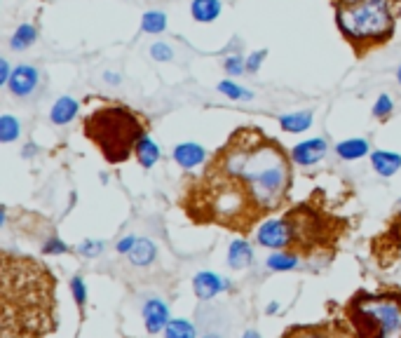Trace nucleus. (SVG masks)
Segmentation results:
<instances>
[{
	"mask_svg": "<svg viewBox=\"0 0 401 338\" xmlns=\"http://www.w3.org/2000/svg\"><path fill=\"white\" fill-rule=\"evenodd\" d=\"M291 160L260 127H237L207 158L202 174L183 179V214L195 225H218L246 237L265 216L288 204Z\"/></svg>",
	"mask_w": 401,
	"mask_h": 338,
	"instance_id": "f257e3e1",
	"label": "nucleus"
},
{
	"mask_svg": "<svg viewBox=\"0 0 401 338\" xmlns=\"http://www.w3.org/2000/svg\"><path fill=\"white\" fill-rule=\"evenodd\" d=\"M56 320V277L35 256L0 254V338L47 336Z\"/></svg>",
	"mask_w": 401,
	"mask_h": 338,
	"instance_id": "f03ea898",
	"label": "nucleus"
},
{
	"mask_svg": "<svg viewBox=\"0 0 401 338\" xmlns=\"http://www.w3.org/2000/svg\"><path fill=\"white\" fill-rule=\"evenodd\" d=\"M336 26L357 59L394 38L401 0H331Z\"/></svg>",
	"mask_w": 401,
	"mask_h": 338,
	"instance_id": "7ed1b4c3",
	"label": "nucleus"
},
{
	"mask_svg": "<svg viewBox=\"0 0 401 338\" xmlns=\"http://www.w3.org/2000/svg\"><path fill=\"white\" fill-rule=\"evenodd\" d=\"M82 134L98 148L108 165H122L146 137V123L129 106L106 104L84 115Z\"/></svg>",
	"mask_w": 401,
	"mask_h": 338,
	"instance_id": "20e7f679",
	"label": "nucleus"
},
{
	"mask_svg": "<svg viewBox=\"0 0 401 338\" xmlns=\"http://www.w3.org/2000/svg\"><path fill=\"white\" fill-rule=\"evenodd\" d=\"M288 228V251L300 258H333L348 221L312 202H300L279 216Z\"/></svg>",
	"mask_w": 401,
	"mask_h": 338,
	"instance_id": "39448f33",
	"label": "nucleus"
},
{
	"mask_svg": "<svg viewBox=\"0 0 401 338\" xmlns=\"http://www.w3.org/2000/svg\"><path fill=\"white\" fill-rule=\"evenodd\" d=\"M345 324L352 336L401 338V289L383 287L378 292L359 289L343 306Z\"/></svg>",
	"mask_w": 401,
	"mask_h": 338,
	"instance_id": "423d86ee",
	"label": "nucleus"
},
{
	"mask_svg": "<svg viewBox=\"0 0 401 338\" xmlns=\"http://www.w3.org/2000/svg\"><path fill=\"white\" fill-rule=\"evenodd\" d=\"M258 242L263 246H270V249H286L288 246V228L281 218H274V221H265L258 228Z\"/></svg>",
	"mask_w": 401,
	"mask_h": 338,
	"instance_id": "0eeeda50",
	"label": "nucleus"
},
{
	"mask_svg": "<svg viewBox=\"0 0 401 338\" xmlns=\"http://www.w3.org/2000/svg\"><path fill=\"white\" fill-rule=\"evenodd\" d=\"M329 151V144L326 139H310V141H303L291 151V158L295 165L300 167H310L314 165V162H319L324 155Z\"/></svg>",
	"mask_w": 401,
	"mask_h": 338,
	"instance_id": "6e6552de",
	"label": "nucleus"
},
{
	"mask_svg": "<svg viewBox=\"0 0 401 338\" xmlns=\"http://www.w3.org/2000/svg\"><path fill=\"white\" fill-rule=\"evenodd\" d=\"M38 77H40L38 70H35L33 66H17L12 70L10 80H7V87H10V92L14 96H26L35 89Z\"/></svg>",
	"mask_w": 401,
	"mask_h": 338,
	"instance_id": "1a4fd4ad",
	"label": "nucleus"
},
{
	"mask_svg": "<svg viewBox=\"0 0 401 338\" xmlns=\"http://www.w3.org/2000/svg\"><path fill=\"white\" fill-rule=\"evenodd\" d=\"M193 289H195V296H197L200 301H209V299H214L218 292L228 289V280L223 282L216 273L204 270V273H197V275H195Z\"/></svg>",
	"mask_w": 401,
	"mask_h": 338,
	"instance_id": "9d476101",
	"label": "nucleus"
},
{
	"mask_svg": "<svg viewBox=\"0 0 401 338\" xmlns=\"http://www.w3.org/2000/svg\"><path fill=\"white\" fill-rule=\"evenodd\" d=\"M174 160L181 169H195L207 162V151L200 144H179L174 148Z\"/></svg>",
	"mask_w": 401,
	"mask_h": 338,
	"instance_id": "9b49d317",
	"label": "nucleus"
},
{
	"mask_svg": "<svg viewBox=\"0 0 401 338\" xmlns=\"http://www.w3.org/2000/svg\"><path fill=\"white\" fill-rule=\"evenodd\" d=\"M144 320H146V329L151 334H160L169 324V310L162 301H148L144 306Z\"/></svg>",
	"mask_w": 401,
	"mask_h": 338,
	"instance_id": "f8f14e48",
	"label": "nucleus"
},
{
	"mask_svg": "<svg viewBox=\"0 0 401 338\" xmlns=\"http://www.w3.org/2000/svg\"><path fill=\"white\" fill-rule=\"evenodd\" d=\"M253 261V251L249 242H246V237L242 235L239 239L230 244V251H228V263L230 268H235V270H242V268H249Z\"/></svg>",
	"mask_w": 401,
	"mask_h": 338,
	"instance_id": "ddd939ff",
	"label": "nucleus"
},
{
	"mask_svg": "<svg viewBox=\"0 0 401 338\" xmlns=\"http://www.w3.org/2000/svg\"><path fill=\"white\" fill-rule=\"evenodd\" d=\"M371 162H373V169H376L380 176H392L399 172L401 155L390 153V151H376L371 153Z\"/></svg>",
	"mask_w": 401,
	"mask_h": 338,
	"instance_id": "4468645a",
	"label": "nucleus"
},
{
	"mask_svg": "<svg viewBox=\"0 0 401 338\" xmlns=\"http://www.w3.org/2000/svg\"><path fill=\"white\" fill-rule=\"evenodd\" d=\"M77 113V101L70 96H61L59 101L52 106V111H49V120H52L54 125H68L70 120L75 118Z\"/></svg>",
	"mask_w": 401,
	"mask_h": 338,
	"instance_id": "2eb2a0df",
	"label": "nucleus"
},
{
	"mask_svg": "<svg viewBox=\"0 0 401 338\" xmlns=\"http://www.w3.org/2000/svg\"><path fill=\"white\" fill-rule=\"evenodd\" d=\"M134 158L139 160L141 167L151 169V167L158 165V160H160V148H158V144H155L151 137H144V139L139 141L136 151H134Z\"/></svg>",
	"mask_w": 401,
	"mask_h": 338,
	"instance_id": "dca6fc26",
	"label": "nucleus"
},
{
	"mask_svg": "<svg viewBox=\"0 0 401 338\" xmlns=\"http://www.w3.org/2000/svg\"><path fill=\"white\" fill-rule=\"evenodd\" d=\"M129 261L134 265L144 268V265H151L155 256H158V246H155L151 239H136V244H134V249L127 254Z\"/></svg>",
	"mask_w": 401,
	"mask_h": 338,
	"instance_id": "f3484780",
	"label": "nucleus"
},
{
	"mask_svg": "<svg viewBox=\"0 0 401 338\" xmlns=\"http://www.w3.org/2000/svg\"><path fill=\"white\" fill-rule=\"evenodd\" d=\"M190 12H193L195 21L209 24V21H214L218 14H221V3H218V0H193Z\"/></svg>",
	"mask_w": 401,
	"mask_h": 338,
	"instance_id": "a211bd4d",
	"label": "nucleus"
},
{
	"mask_svg": "<svg viewBox=\"0 0 401 338\" xmlns=\"http://www.w3.org/2000/svg\"><path fill=\"white\" fill-rule=\"evenodd\" d=\"M336 153L340 155L343 160H359L369 153V141L366 139H350L343 141V144L336 146Z\"/></svg>",
	"mask_w": 401,
	"mask_h": 338,
	"instance_id": "6ab92c4d",
	"label": "nucleus"
},
{
	"mask_svg": "<svg viewBox=\"0 0 401 338\" xmlns=\"http://www.w3.org/2000/svg\"><path fill=\"white\" fill-rule=\"evenodd\" d=\"M279 125L284 132H303L312 125V111H300V113H288V115L279 118Z\"/></svg>",
	"mask_w": 401,
	"mask_h": 338,
	"instance_id": "aec40b11",
	"label": "nucleus"
},
{
	"mask_svg": "<svg viewBox=\"0 0 401 338\" xmlns=\"http://www.w3.org/2000/svg\"><path fill=\"white\" fill-rule=\"evenodd\" d=\"M38 40V31H35V26L31 24H21L17 31H14L12 40H10V47L14 49V52H21V49L31 47L33 42Z\"/></svg>",
	"mask_w": 401,
	"mask_h": 338,
	"instance_id": "412c9836",
	"label": "nucleus"
},
{
	"mask_svg": "<svg viewBox=\"0 0 401 338\" xmlns=\"http://www.w3.org/2000/svg\"><path fill=\"white\" fill-rule=\"evenodd\" d=\"M298 258H300L298 254L288 249H279L267 258V268H270V270H293V268L298 265Z\"/></svg>",
	"mask_w": 401,
	"mask_h": 338,
	"instance_id": "4be33fe9",
	"label": "nucleus"
},
{
	"mask_svg": "<svg viewBox=\"0 0 401 338\" xmlns=\"http://www.w3.org/2000/svg\"><path fill=\"white\" fill-rule=\"evenodd\" d=\"M141 28L146 33H162L167 28V17L165 12H146L141 19Z\"/></svg>",
	"mask_w": 401,
	"mask_h": 338,
	"instance_id": "5701e85b",
	"label": "nucleus"
},
{
	"mask_svg": "<svg viewBox=\"0 0 401 338\" xmlns=\"http://www.w3.org/2000/svg\"><path fill=\"white\" fill-rule=\"evenodd\" d=\"M19 120L12 118V115H3L0 118V141H5V144H10L19 137Z\"/></svg>",
	"mask_w": 401,
	"mask_h": 338,
	"instance_id": "b1692460",
	"label": "nucleus"
},
{
	"mask_svg": "<svg viewBox=\"0 0 401 338\" xmlns=\"http://www.w3.org/2000/svg\"><path fill=\"white\" fill-rule=\"evenodd\" d=\"M70 292H73V299L77 303V308H80V320H82V317H84V306H87V287H84L80 275H75V277L70 280Z\"/></svg>",
	"mask_w": 401,
	"mask_h": 338,
	"instance_id": "393cba45",
	"label": "nucleus"
},
{
	"mask_svg": "<svg viewBox=\"0 0 401 338\" xmlns=\"http://www.w3.org/2000/svg\"><path fill=\"white\" fill-rule=\"evenodd\" d=\"M218 92L225 96H230V99H251V92L249 89H244V87H239V84H235L232 80H223L221 84H218Z\"/></svg>",
	"mask_w": 401,
	"mask_h": 338,
	"instance_id": "a878e982",
	"label": "nucleus"
},
{
	"mask_svg": "<svg viewBox=\"0 0 401 338\" xmlns=\"http://www.w3.org/2000/svg\"><path fill=\"white\" fill-rule=\"evenodd\" d=\"M392 111H394L392 99L387 96V94H380L378 101H376V106H373V115H376L378 120H387V118L392 115Z\"/></svg>",
	"mask_w": 401,
	"mask_h": 338,
	"instance_id": "bb28decb",
	"label": "nucleus"
},
{
	"mask_svg": "<svg viewBox=\"0 0 401 338\" xmlns=\"http://www.w3.org/2000/svg\"><path fill=\"white\" fill-rule=\"evenodd\" d=\"M165 334L167 336H193L195 329L190 327L186 320H174V322H169L165 327Z\"/></svg>",
	"mask_w": 401,
	"mask_h": 338,
	"instance_id": "cd10ccee",
	"label": "nucleus"
},
{
	"mask_svg": "<svg viewBox=\"0 0 401 338\" xmlns=\"http://www.w3.org/2000/svg\"><path fill=\"white\" fill-rule=\"evenodd\" d=\"M244 70H246V59H244V56H228V59H225V73L239 75V73H244Z\"/></svg>",
	"mask_w": 401,
	"mask_h": 338,
	"instance_id": "c85d7f7f",
	"label": "nucleus"
},
{
	"mask_svg": "<svg viewBox=\"0 0 401 338\" xmlns=\"http://www.w3.org/2000/svg\"><path fill=\"white\" fill-rule=\"evenodd\" d=\"M151 54H153V59H158V61H169L174 56L172 47H169L167 42H155L151 47Z\"/></svg>",
	"mask_w": 401,
	"mask_h": 338,
	"instance_id": "c756f323",
	"label": "nucleus"
},
{
	"mask_svg": "<svg viewBox=\"0 0 401 338\" xmlns=\"http://www.w3.org/2000/svg\"><path fill=\"white\" fill-rule=\"evenodd\" d=\"M77 251H80L82 256H87V258H94V256H98V254L103 251V244L101 242H91V239H84V242L77 246Z\"/></svg>",
	"mask_w": 401,
	"mask_h": 338,
	"instance_id": "7c9ffc66",
	"label": "nucleus"
},
{
	"mask_svg": "<svg viewBox=\"0 0 401 338\" xmlns=\"http://www.w3.org/2000/svg\"><path fill=\"white\" fill-rule=\"evenodd\" d=\"M66 251H68V246L63 244L59 237H52L42 244V254H66Z\"/></svg>",
	"mask_w": 401,
	"mask_h": 338,
	"instance_id": "2f4dec72",
	"label": "nucleus"
},
{
	"mask_svg": "<svg viewBox=\"0 0 401 338\" xmlns=\"http://www.w3.org/2000/svg\"><path fill=\"white\" fill-rule=\"evenodd\" d=\"M265 49H258V52H253L249 59H246V70H249V73H256V70L260 68V63H263V59H265Z\"/></svg>",
	"mask_w": 401,
	"mask_h": 338,
	"instance_id": "473e14b6",
	"label": "nucleus"
},
{
	"mask_svg": "<svg viewBox=\"0 0 401 338\" xmlns=\"http://www.w3.org/2000/svg\"><path fill=\"white\" fill-rule=\"evenodd\" d=\"M134 244H136V237H134V235H127V237L120 239L115 249H117L120 254H129V251L134 249Z\"/></svg>",
	"mask_w": 401,
	"mask_h": 338,
	"instance_id": "72a5a7b5",
	"label": "nucleus"
},
{
	"mask_svg": "<svg viewBox=\"0 0 401 338\" xmlns=\"http://www.w3.org/2000/svg\"><path fill=\"white\" fill-rule=\"evenodd\" d=\"M10 66H7V61L3 59V61H0V82H3V84H7V80H10Z\"/></svg>",
	"mask_w": 401,
	"mask_h": 338,
	"instance_id": "f704fd0d",
	"label": "nucleus"
},
{
	"mask_svg": "<svg viewBox=\"0 0 401 338\" xmlns=\"http://www.w3.org/2000/svg\"><path fill=\"white\" fill-rule=\"evenodd\" d=\"M106 82H113V84H117V75H113V73H106Z\"/></svg>",
	"mask_w": 401,
	"mask_h": 338,
	"instance_id": "c9c22d12",
	"label": "nucleus"
},
{
	"mask_svg": "<svg viewBox=\"0 0 401 338\" xmlns=\"http://www.w3.org/2000/svg\"><path fill=\"white\" fill-rule=\"evenodd\" d=\"M397 80H399V84H401V66H399V70H397Z\"/></svg>",
	"mask_w": 401,
	"mask_h": 338,
	"instance_id": "e433bc0d",
	"label": "nucleus"
}]
</instances>
